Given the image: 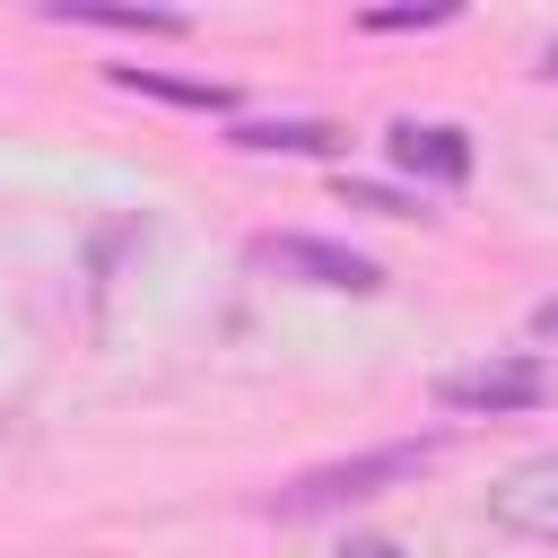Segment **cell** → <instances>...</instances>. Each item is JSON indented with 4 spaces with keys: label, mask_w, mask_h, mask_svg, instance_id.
Wrapping results in <instances>:
<instances>
[{
    "label": "cell",
    "mask_w": 558,
    "mask_h": 558,
    "mask_svg": "<svg viewBox=\"0 0 558 558\" xmlns=\"http://www.w3.org/2000/svg\"><path fill=\"white\" fill-rule=\"evenodd\" d=\"M392 166L418 183H462L471 174V131L462 122H392Z\"/></svg>",
    "instance_id": "obj_5"
},
{
    "label": "cell",
    "mask_w": 558,
    "mask_h": 558,
    "mask_svg": "<svg viewBox=\"0 0 558 558\" xmlns=\"http://www.w3.org/2000/svg\"><path fill=\"white\" fill-rule=\"evenodd\" d=\"M488 523L514 532V541L558 549V453H523L514 471H497V488H488Z\"/></svg>",
    "instance_id": "obj_4"
},
{
    "label": "cell",
    "mask_w": 558,
    "mask_h": 558,
    "mask_svg": "<svg viewBox=\"0 0 558 558\" xmlns=\"http://www.w3.org/2000/svg\"><path fill=\"white\" fill-rule=\"evenodd\" d=\"M445 462V436H392V445H366V453H340V462H314L296 480L270 488V514L305 523V514H340V506H366L384 488H410L418 471Z\"/></svg>",
    "instance_id": "obj_1"
},
{
    "label": "cell",
    "mask_w": 558,
    "mask_h": 558,
    "mask_svg": "<svg viewBox=\"0 0 558 558\" xmlns=\"http://www.w3.org/2000/svg\"><path fill=\"white\" fill-rule=\"evenodd\" d=\"M253 270L296 279V288H331V296H375V288H384V270H375L366 253L331 244V235H262V244H253Z\"/></svg>",
    "instance_id": "obj_2"
},
{
    "label": "cell",
    "mask_w": 558,
    "mask_h": 558,
    "mask_svg": "<svg viewBox=\"0 0 558 558\" xmlns=\"http://www.w3.org/2000/svg\"><path fill=\"white\" fill-rule=\"evenodd\" d=\"M52 17H70V26H122V35H183L174 9H87V0H61Z\"/></svg>",
    "instance_id": "obj_8"
},
{
    "label": "cell",
    "mask_w": 558,
    "mask_h": 558,
    "mask_svg": "<svg viewBox=\"0 0 558 558\" xmlns=\"http://www.w3.org/2000/svg\"><path fill=\"white\" fill-rule=\"evenodd\" d=\"M541 70H549V78H558V44H549V52H541Z\"/></svg>",
    "instance_id": "obj_12"
},
{
    "label": "cell",
    "mask_w": 558,
    "mask_h": 558,
    "mask_svg": "<svg viewBox=\"0 0 558 558\" xmlns=\"http://www.w3.org/2000/svg\"><path fill=\"white\" fill-rule=\"evenodd\" d=\"M436 401H445V410H462V418L541 410V401H549V366H541V357H480V366L436 375Z\"/></svg>",
    "instance_id": "obj_3"
},
{
    "label": "cell",
    "mask_w": 558,
    "mask_h": 558,
    "mask_svg": "<svg viewBox=\"0 0 558 558\" xmlns=\"http://www.w3.org/2000/svg\"><path fill=\"white\" fill-rule=\"evenodd\" d=\"M122 87H140V96H166V105H192V113H227L235 96L218 87V78H166V70H113Z\"/></svg>",
    "instance_id": "obj_7"
},
{
    "label": "cell",
    "mask_w": 558,
    "mask_h": 558,
    "mask_svg": "<svg viewBox=\"0 0 558 558\" xmlns=\"http://www.w3.org/2000/svg\"><path fill=\"white\" fill-rule=\"evenodd\" d=\"M445 17H453V0H427V9H366L357 26H366V35H401V26H445Z\"/></svg>",
    "instance_id": "obj_9"
},
{
    "label": "cell",
    "mask_w": 558,
    "mask_h": 558,
    "mask_svg": "<svg viewBox=\"0 0 558 558\" xmlns=\"http://www.w3.org/2000/svg\"><path fill=\"white\" fill-rule=\"evenodd\" d=\"M340 558H401V541H375V532H366V541H349Z\"/></svg>",
    "instance_id": "obj_10"
},
{
    "label": "cell",
    "mask_w": 558,
    "mask_h": 558,
    "mask_svg": "<svg viewBox=\"0 0 558 558\" xmlns=\"http://www.w3.org/2000/svg\"><path fill=\"white\" fill-rule=\"evenodd\" d=\"M227 140H235V148H288V157H331V148H349L331 122H305V113H296V122H235Z\"/></svg>",
    "instance_id": "obj_6"
},
{
    "label": "cell",
    "mask_w": 558,
    "mask_h": 558,
    "mask_svg": "<svg viewBox=\"0 0 558 558\" xmlns=\"http://www.w3.org/2000/svg\"><path fill=\"white\" fill-rule=\"evenodd\" d=\"M532 331H541V340H558V296H541V305H532Z\"/></svg>",
    "instance_id": "obj_11"
}]
</instances>
